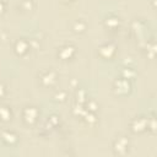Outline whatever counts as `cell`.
Listing matches in <instances>:
<instances>
[{
  "label": "cell",
  "mask_w": 157,
  "mask_h": 157,
  "mask_svg": "<svg viewBox=\"0 0 157 157\" xmlns=\"http://www.w3.org/2000/svg\"><path fill=\"white\" fill-rule=\"evenodd\" d=\"M113 87H114V92L117 94H126L130 91L131 86H130V82L128 81V78L121 77V78H118L114 81Z\"/></svg>",
  "instance_id": "cell-5"
},
{
  "label": "cell",
  "mask_w": 157,
  "mask_h": 157,
  "mask_svg": "<svg viewBox=\"0 0 157 157\" xmlns=\"http://www.w3.org/2000/svg\"><path fill=\"white\" fill-rule=\"evenodd\" d=\"M12 119V112L7 105H0V120L4 123H9Z\"/></svg>",
  "instance_id": "cell-9"
},
{
  "label": "cell",
  "mask_w": 157,
  "mask_h": 157,
  "mask_svg": "<svg viewBox=\"0 0 157 157\" xmlns=\"http://www.w3.org/2000/svg\"><path fill=\"white\" fill-rule=\"evenodd\" d=\"M129 148H130V142L129 139L125 136H118L113 142V151L115 155L119 156L126 155L129 152Z\"/></svg>",
  "instance_id": "cell-2"
},
{
  "label": "cell",
  "mask_w": 157,
  "mask_h": 157,
  "mask_svg": "<svg viewBox=\"0 0 157 157\" xmlns=\"http://www.w3.org/2000/svg\"><path fill=\"white\" fill-rule=\"evenodd\" d=\"M72 29H74V32H76V33H82V32H85V29H86V23H85L82 20H77V21L74 23Z\"/></svg>",
  "instance_id": "cell-12"
},
{
  "label": "cell",
  "mask_w": 157,
  "mask_h": 157,
  "mask_svg": "<svg viewBox=\"0 0 157 157\" xmlns=\"http://www.w3.org/2000/svg\"><path fill=\"white\" fill-rule=\"evenodd\" d=\"M39 118V110L34 105H27L22 110V120L26 125H34Z\"/></svg>",
  "instance_id": "cell-1"
},
{
  "label": "cell",
  "mask_w": 157,
  "mask_h": 157,
  "mask_svg": "<svg viewBox=\"0 0 157 157\" xmlns=\"http://www.w3.org/2000/svg\"><path fill=\"white\" fill-rule=\"evenodd\" d=\"M29 47H31V44H29V42L27 39L20 38V39H17L15 42L13 49H15V52H16L17 55H25L29 50Z\"/></svg>",
  "instance_id": "cell-8"
},
{
  "label": "cell",
  "mask_w": 157,
  "mask_h": 157,
  "mask_svg": "<svg viewBox=\"0 0 157 157\" xmlns=\"http://www.w3.org/2000/svg\"><path fill=\"white\" fill-rule=\"evenodd\" d=\"M130 129L132 132L135 134H140L145 130H147V120L144 117H136L131 120L130 124Z\"/></svg>",
  "instance_id": "cell-4"
},
{
  "label": "cell",
  "mask_w": 157,
  "mask_h": 157,
  "mask_svg": "<svg viewBox=\"0 0 157 157\" xmlns=\"http://www.w3.org/2000/svg\"><path fill=\"white\" fill-rule=\"evenodd\" d=\"M0 139L2 140V142H4L5 145L13 146V145H16L17 141H18V135H17L15 131H12V130H4V131H1V134H0Z\"/></svg>",
  "instance_id": "cell-6"
},
{
  "label": "cell",
  "mask_w": 157,
  "mask_h": 157,
  "mask_svg": "<svg viewBox=\"0 0 157 157\" xmlns=\"http://www.w3.org/2000/svg\"><path fill=\"white\" fill-rule=\"evenodd\" d=\"M63 1H65V2H67V1H72V0H63Z\"/></svg>",
  "instance_id": "cell-17"
},
{
  "label": "cell",
  "mask_w": 157,
  "mask_h": 157,
  "mask_svg": "<svg viewBox=\"0 0 157 157\" xmlns=\"http://www.w3.org/2000/svg\"><path fill=\"white\" fill-rule=\"evenodd\" d=\"M75 53H76V48L71 44H66V45H63V47L59 48L58 56L61 60H69L75 55Z\"/></svg>",
  "instance_id": "cell-7"
},
{
  "label": "cell",
  "mask_w": 157,
  "mask_h": 157,
  "mask_svg": "<svg viewBox=\"0 0 157 157\" xmlns=\"http://www.w3.org/2000/svg\"><path fill=\"white\" fill-rule=\"evenodd\" d=\"M39 81H40V83L44 87H52V86H54L55 82H56V74H55V71H53V70L43 71L39 75Z\"/></svg>",
  "instance_id": "cell-3"
},
{
  "label": "cell",
  "mask_w": 157,
  "mask_h": 157,
  "mask_svg": "<svg viewBox=\"0 0 157 157\" xmlns=\"http://www.w3.org/2000/svg\"><path fill=\"white\" fill-rule=\"evenodd\" d=\"M86 107H87V109H88V112H96L97 110V108H98V105H97V103L94 102V101H92V99H90V101H87L86 102Z\"/></svg>",
  "instance_id": "cell-13"
},
{
  "label": "cell",
  "mask_w": 157,
  "mask_h": 157,
  "mask_svg": "<svg viewBox=\"0 0 157 157\" xmlns=\"http://www.w3.org/2000/svg\"><path fill=\"white\" fill-rule=\"evenodd\" d=\"M104 53H108V59H110L115 54V45L112 43H105L99 47V55L102 56Z\"/></svg>",
  "instance_id": "cell-10"
},
{
  "label": "cell",
  "mask_w": 157,
  "mask_h": 157,
  "mask_svg": "<svg viewBox=\"0 0 157 157\" xmlns=\"http://www.w3.org/2000/svg\"><path fill=\"white\" fill-rule=\"evenodd\" d=\"M4 9H5V2L4 0H0V13L4 12Z\"/></svg>",
  "instance_id": "cell-16"
},
{
  "label": "cell",
  "mask_w": 157,
  "mask_h": 157,
  "mask_svg": "<svg viewBox=\"0 0 157 157\" xmlns=\"http://www.w3.org/2000/svg\"><path fill=\"white\" fill-rule=\"evenodd\" d=\"M119 23H120L119 18H118L117 16H114V15L107 17L105 21H104V25H105L108 28H117V27L119 26Z\"/></svg>",
  "instance_id": "cell-11"
},
{
  "label": "cell",
  "mask_w": 157,
  "mask_h": 157,
  "mask_svg": "<svg viewBox=\"0 0 157 157\" xmlns=\"http://www.w3.org/2000/svg\"><path fill=\"white\" fill-rule=\"evenodd\" d=\"M5 94H6V86L2 82H0V99L4 98Z\"/></svg>",
  "instance_id": "cell-15"
},
{
  "label": "cell",
  "mask_w": 157,
  "mask_h": 157,
  "mask_svg": "<svg viewBox=\"0 0 157 157\" xmlns=\"http://www.w3.org/2000/svg\"><path fill=\"white\" fill-rule=\"evenodd\" d=\"M54 98H55L56 101H59V102H64V101L66 99V92H65V91L56 92L55 96H54Z\"/></svg>",
  "instance_id": "cell-14"
}]
</instances>
